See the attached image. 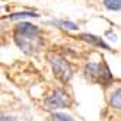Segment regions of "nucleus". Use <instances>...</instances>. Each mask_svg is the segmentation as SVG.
<instances>
[{
  "label": "nucleus",
  "instance_id": "f257e3e1",
  "mask_svg": "<svg viewBox=\"0 0 121 121\" xmlns=\"http://www.w3.org/2000/svg\"><path fill=\"white\" fill-rule=\"evenodd\" d=\"M85 73H86V77L89 80H92L93 83H108L112 79L107 66H101L96 63H91L86 66Z\"/></svg>",
  "mask_w": 121,
  "mask_h": 121
},
{
  "label": "nucleus",
  "instance_id": "f03ea898",
  "mask_svg": "<svg viewBox=\"0 0 121 121\" xmlns=\"http://www.w3.org/2000/svg\"><path fill=\"white\" fill-rule=\"evenodd\" d=\"M51 66H53V72L56 74L57 79L61 82H67L72 77V67L69 66V63L61 57H53L51 58Z\"/></svg>",
  "mask_w": 121,
  "mask_h": 121
},
{
  "label": "nucleus",
  "instance_id": "7ed1b4c3",
  "mask_svg": "<svg viewBox=\"0 0 121 121\" xmlns=\"http://www.w3.org/2000/svg\"><path fill=\"white\" fill-rule=\"evenodd\" d=\"M44 104H45V107H47L48 109H57V108L69 107L70 99H69V96L66 95V92L57 91V92H54L53 95H50V96L45 99Z\"/></svg>",
  "mask_w": 121,
  "mask_h": 121
},
{
  "label": "nucleus",
  "instance_id": "20e7f679",
  "mask_svg": "<svg viewBox=\"0 0 121 121\" xmlns=\"http://www.w3.org/2000/svg\"><path fill=\"white\" fill-rule=\"evenodd\" d=\"M16 34H19V35L25 37V38H35L38 35V28L37 26H34L32 23H26V22H23V23H19L18 26H16Z\"/></svg>",
  "mask_w": 121,
  "mask_h": 121
},
{
  "label": "nucleus",
  "instance_id": "39448f33",
  "mask_svg": "<svg viewBox=\"0 0 121 121\" xmlns=\"http://www.w3.org/2000/svg\"><path fill=\"white\" fill-rule=\"evenodd\" d=\"M80 38H82L83 41H86V42H89V44H93V45H96V47H101V48L109 50V47H108V45H107V44H105V42H104L101 38L92 35V34H82Z\"/></svg>",
  "mask_w": 121,
  "mask_h": 121
},
{
  "label": "nucleus",
  "instance_id": "423d86ee",
  "mask_svg": "<svg viewBox=\"0 0 121 121\" xmlns=\"http://www.w3.org/2000/svg\"><path fill=\"white\" fill-rule=\"evenodd\" d=\"M15 39H16V42H18V45L21 47V50H22V51H25L26 54L32 53V44H31L29 38H25V37H22V35H18V34H16Z\"/></svg>",
  "mask_w": 121,
  "mask_h": 121
},
{
  "label": "nucleus",
  "instance_id": "0eeeda50",
  "mask_svg": "<svg viewBox=\"0 0 121 121\" xmlns=\"http://www.w3.org/2000/svg\"><path fill=\"white\" fill-rule=\"evenodd\" d=\"M109 104L114 108L121 109V89H118V91H115L114 93H112V96L109 99Z\"/></svg>",
  "mask_w": 121,
  "mask_h": 121
},
{
  "label": "nucleus",
  "instance_id": "6e6552de",
  "mask_svg": "<svg viewBox=\"0 0 121 121\" xmlns=\"http://www.w3.org/2000/svg\"><path fill=\"white\" fill-rule=\"evenodd\" d=\"M104 4L109 10H120L121 9V0H104Z\"/></svg>",
  "mask_w": 121,
  "mask_h": 121
},
{
  "label": "nucleus",
  "instance_id": "1a4fd4ad",
  "mask_svg": "<svg viewBox=\"0 0 121 121\" xmlns=\"http://www.w3.org/2000/svg\"><path fill=\"white\" fill-rule=\"evenodd\" d=\"M51 121H74L70 115L67 114H60V112H56V114L51 115Z\"/></svg>",
  "mask_w": 121,
  "mask_h": 121
},
{
  "label": "nucleus",
  "instance_id": "9d476101",
  "mask_svg": "<svg viewBox=\"0 0 121 121\" xmlns=\"http://www.w3.org/2000/svg\"><path fill=\"white\" fill-rule=\"evenodd\" d=\"M28 16H34V18H37V13H34V12H21V13H13L10 15L9 18L10 19H19V18H28Z\"/></svg>",
  "mask_w": 121,
  "mask_h": 121
},
{
  "label": "nucleus",
  "instance_id": "9b49d317",
  "mask_svg": "<svg viewBox=\"0 0 121 121\" xmlns=\"http://www.w3.org/2000/svg\"><path fill=\"white\" fill-rule=\"evenodd\" d=\"M60 25H61V26L69 28V29H77V25L73 23V22H69V21H61V22H60Z\"/></svg>",
  "mask_w": 121,
  "mask_h": 121
},
{
  "label": "nucleus",
  "instance_id": "f8f14e48",
  "mask_svg": "<svg viewBox=\"0 0 121 121\" xmlns=\"http://www.w3.org/2000/svg\"><path fill=\"white\" fill-rule=\"evenodd\" d=\"M0 121H18V120H16V118H13V117H6V115H2Z\"/></svg>",
  "mask_w": 121,
  "mask_h": 121
}]
</instances>
